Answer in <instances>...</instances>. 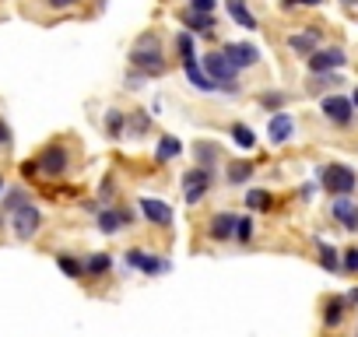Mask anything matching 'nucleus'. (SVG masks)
<instances>
[{
  "label": "nucleus",
  "mask_w": 358,
  "mask_h": 337,
  "mask_svg": "<svg viewBox=\"0 0 358 337\" xmlns=\"http://www.w3.org/2000/svg\"><path fill=\"white\" fill-rule=\"evenodd\" d=\"M295 137V120H292V113H274L271 120H267V141L274 144V148H281V144H288Z\"/></svg>",
  "instance_id": "17"
},
{
  "label": "nucleus",
  "mask_w": 358,
  "mask_h": 337,
  "mask_svg": "<svg viewBox=\"0 0 358 337\" xmlns=\"http://www.w3.org/2000/svg\"><path fill=\"white\" fill-rule=\"evenodd\" d=\"M201 67H204V74L215 81L218 92H229V95H239V92H243V85H239V71L222 57V50L204 53V57H201Z\"/></svg>",
  "instance_id": "4"
},
{
  "label": "nucleus",
  "mask_w": 358,
  "mask_h": 337,
  "mask_svg": "<svg viewBox=\"0 0 358 337\" xmlns=\"http://www.w3.org/2000/svg\"><path fill=\"white\" fill-rule=\"evenodd\" d=\"M316 187H320V183H306V187H299V201H313Z\"/></svg>",
  "instance_id": "42"
},
{
  "label": "nucleus",
  "mask_w": 358,
  "mask_h": 337,
  "mask_svg": "<svg viewBox=\"0 0 358 337\" xmlns=\"http://www.w3.org/2000/svg\"><path fill=\"white\" fill-rule=\"evenodd\" d=\"M215 8H218V0H190V11L197 15H215Z\"/></svg>",
  "instance_id": "37"
},
{
  "label": "nucleus",
  "mask_w": 358,
  "mask_h": 337,
  "mask_svg": "<svg viewBox=\"0 0 358 337\" xmlns=\"http://www.w3.org/2000/svg\"><path fill=\"white\" fill-rule=\"evenodd\" d=\"M183 74H187V81H190L197 92H204V95H208V92H218V88H215V81L204 74V67H201L197 60H187V64H183Z\"/></svg>",
  "instance_id": "26"
},
{
  "label": "nucleus",
  "mask_w": 358,
  "mask_h": 337,
  "mask_svg": "<svg viewBox=\"0 0 358 337\" xmlns=\"http://www.w3.org/2000/svg\"><path fill=\"white\" fill-rule=\"evenodd\" d=\"M22 176H25V180H39V168H36V158H25V162H22Z\"/></svg>",
  "instance_id": "39"
},
{
  "label": "nucleus",
  "mask_w": 358,
  "mask_h": 337,
  "mask_svg": "<svg viewBox=\"0 0 358 337\" xmlns=\"http://www.w3.org/2000/svg\"><path fill=\"white\" fill-rule=\"evenodd\" d=\"M179 22H183V32H190V36H204V39H215L218 32V25H215V15H197V11H183L179 15Z\"/></svg>",
  "instance_id": "19"
},
{
  "label": "nucleus",
  "mask_w": 358,
  "mask_h": 337,
  "mask_svg": "<svg viewBox=\"0 0 358 337\" xmlns=\"http://www.w3.org/2000/svg\"><path fill=\"white\" fill-rule=\"evenodd\" d=\"M243 204H246V211H250V215H260V211H271V208H274V194H271V190L253 187V190H246Z\"/></svg>",
  "instance_id": "27"
},
{
  "label": "nucleus",
  "mask_w": 358,
  "mask_h": 337,
  "mask_svg": "<svg viewBox=\"0 0 358 337\" xmlns=\"http://www.w3.org/2000/svg\"><path fill=\"white\" fill-rule=\"evenodd\" d=\"M351 106H355V109H358V88H355V92H351Z\"/></svg>",
  "instance_id": "48"
},
{
  "label": "nucleus",
  "mask_w": 358,
  "mask_h": 337,
  "mask_svg": "<svg viewBox=\"0 0 358 337\" xmlns=\"http://www.w3.org/2000/svg\"><path fill=\"white\" fill-rule=\"evenodd\" d=\"M53 260H57V267H60V274H64V278H71V281H85V260H81L78 253L60 250Z\"/></svg>",
  "instance_id": "23"
},
{
  "label": "nucleus",
  "mask_w": 358,
  "mask_h": 337,
  "mask_svg": "<svg viewBox=\"0 0 358 337\" xmlns=\"http://www.w3.org/2000/svg\"><path fill=\"white\" fill-rule=\"evenodd\" d=\"M11 144H15V141H11V127H8L4 120H0V148H4V151H8Z\"/></svg>",
  "instance_id": "40"
},
{
  "label": "nucleus",
  "mask_w": 358,
  "mask_h": 337,
  "mask_svg": "<svg viewBox=\"0 0 358 337\" xmlns=\"http://www.w3.org/2000/svg\"><path fill=\"white\" fill-rule=\"evenodd\" d=\"M172 46H176V53H179V64L197 60V36H190V32H176Z\"/></svg>",
  "instance_id": "30"
},
{
  "label": "nucleus",
  "mask_w": 358,
  "mask_h": 337,
  "mask_svg": "<svg viewBox=\"0 0 358 337\" xmlns=\"http://www.w3.org/2000/svg\"><path fill=\"white\" fill-rule=\"evenodd\" d=\"M8 190V180H4V173H0V194H4Z\"/></svg>",
  "instance_id": "46"
},
{
  "label": "nucleus",
  "mask_w": 358,
  "mask_h": 337,
  "mask_svg": "<svg viewBox=\"0 0 358 337\" xmlns=\"http://www.w3.org/2000/svg\"><path fill=\"white\" fill-rule=\"evenodd\" d=\"M123 260H127L130 271H137V274H144V278H162V274L172 271V264H169L165 257H158V253H151V250H141V246H130V250L123 253Z\"/></svg>",
  "instance_id": "8"
},
{
  "label": "nucleus",
  "mask_w": 358,
  "mask_h": 337,
  "mask_svg": "<svg viewBox=\"0 0 358 337\" xmlns=\"http://www.w3.org/2000/svg\"><path fill=\"white\" fill-rule=\"evenodd\" d=\"M81 260H85V281H102L113 274V253H106V250H92Z\"/></svg>",
  "instance_id": "18"
},
{
  "label": "nucleus",
  "mask_w": 358,
  "mask_h": 337,
  "mask_svg": "<svg viewBox=\"0 0 358 337\" xmlns=\"http://www.w3.org/2000/svg\"><path fill=\"white\" fill-rule=\"evenodd\" d=\"M344 64H348V53H344L341 46H320V50L306 60L309 74H334V71H341Z\"/></svg>",
  "instance_id": "11"
},
{
  "label": "nucleus",
  "mask_w": 358,
  "mask_h": 337,
  "mask_svg": "<svg viewBox=\"0 0 358 337\" xmlns=\"http://www.w3.org/2000/svg\"><path fill=\"white\" fill-rule=\"evenodd\" d=\"M253 176H257L253 162H229L225 165V183L229 187H246V183H253Z\"/></svg>",
  "instance_id": "24"
},
{
  "label": "nucleus",
  "mask_w": 358,
  "mask_h": 337,
  "mask_svg": "<svg viewBox=\"0 0 358 337\" xmlns=\"http://www.w3.org/2000/svg\"><path fill=\"white\" fill-rule=\"evenodd\" d=\"M134 222H137V211L127 208V204H120V201L109 204V208H102V211L95 215V225H99L102 236H120V232L134 229Z\"/></svg>",
  "instance_id": "7"
},
{
  "label": "nucleus",
  "mask_w": 358,
  "mask_h": 337,
  "mask_svg": "<svg viewBox=\"0 0 358 337\" xmlns=\"http://www.w3.org/2000/svg\"><path fill=\"white\" fill-rule=\"evenodd\" d=\"M211 187H215V173H211V168L194 165V168H187V173H183V201H187L190 208L201 204V201H208Z\"/></svg>",
  "instance_id": "9"
},
{
  "label": "nucleus",
  "mask_w": 358,
  "mask_h": 337,
  "mask_svg": "<svg viewBox=\"0 0 358 337\" xmlns=\"http://www.w3.org/2000/svg\"><path fill=\"white\" fill-rule=\"evenodd\" d=\"M355 337H358V334H355Z\"/></svg>",
  "instance_id": "49"
},
{
  "label": "nucleus",
  "mask_w": 358,
  "mask_h": 337,
  "mask_svg": "<svg viewBox=\"0 0 358 337\" xmlns=\"http://www.w3.org/2000/svg\"><path fill=\"white\" fill-rule=\"evenodd\" d=\"M320 316H323V327H327V330H337V327L348 320V302H344V295H327Z\"/></svg>",
  "instance_id": "20"
},
{
  "label": "nucleus",
  "mask_w": 358,
  "mask_h": 337,
  "mask_svg": "<svg viewBox=\"0 0 358 337\" xmlns=\"http://www.w3.org/2000/svg\"><path fill=\"white\" fill-rule=\"evenodd\" d=\"M102 130H106L113 141H120V137L127 134V113H123V109H109L106 120H102Z\"/></svg>",
  "instance_id": "31"
},
{
  "label": "nucleus",
  "mask_w": 358,
  "mask_h": 337,
  "mask_svg": "<svg viewBox=\"0 0 358 337\" xmlns=\"http://www.w3.org/2000/svg\"><path fill=\"white\" fill-rule=\"evenodd\" d=\"M330 218H334L344 232H358V201H351V197H334V201H330Z\"/></svg>",
  "instance_id": "14"
},
{
  "label": "nucleus",
  "mask_w": 358,
  "mask_h": 337,
  "mask_svg": "<svg viewBox=\"0 0 358 337\" xmlns=\"http://www.w3.org/2000/svg\"><path fill=\"white\" fill-rule=\"evenodd\" d=\"M71 165H74V151L64 141H50L36 155V168H39V176H46V180H64L71 173Z\"/></svg>",
  "instance_id": "3"
},
{
  "label": "nucleus",
  "mask_w": 358,
  "mask_h": 337,
  "mask_svg": "<svg viewBox=\"0 0 358 337\" xmlns=\"http://www.w3.org/2000/svg\"><path fill=\"white\" fill-rule=\"evenodd\" d=\"M320 39H323V32H320L316 25H309V29H302V32L288 36V50H292L295 57L309 60V57H313V53L320 50Z\"/></svg>",
  "instance_id": "15"
},
{
  "label": "nucleus",
  "mask_w": 358,
  "mask_h": 337,
  "mask_svg": "<svg viewBox=\"0 0 358 337\" xmlns=\"http://www.w3.org/2000/svg\"><path fill=\"white\" fill-rule=\"evenodd\" d=\"M337 85H344L337 71H334V74H309V81H306V92H309V95H323V92L337 88Z\"/></svg>",
  "instance_id": "29"
},
{
  "label": "nucleus",
  "mask_w": 358,
  "mask_h": 337,
  "mask_svg": "<svg viewBox=\"0 0 358 337\" xmlns=\"http://www.w3.org/2000/svg\"><path fill=\"white\" fill-rule=\"evenodd\" d=\"M236 211H215L211 218H208V239L215 243V246H229V243H236Z\"/></svg>",
  "instance_id": "12"
},
{
  "label": "nucleus",
  "mask_w": 358,
  "mask_h": 337,
  "mask_svg": "<svg viewBox=\"0 0 358 337\" xmlns=\"http://www.w3.org/2000/svg\"><path fill=\"white\" fill-rule=\"evenodd\" d=\"M260 106L274 116V113H285V106H288V95L285 92H264L260 95Z\"/></svg>",
  "instance_id": "35"
},
{
  "label": "nucleus",
  "mask_w": 358,
  "mask_h": 337,
  "mask_svg": "<svg viewBox=\"0 0 358 337\" xmlns=\"http://www.w3.org/2000/svg\"><path fill=\"white\" fill-rule=\"evenodd\" d=\"M43 225H46V215L39 211V204H25V208H18L15 215H11V222H8V229H11V236L18 239V243H32V239H39V232H43Z\"/></svg>",
  "instance_id": "5"
},
{
  "label": "nucleus",
  "mask_w": 358,
  "mask_h": 337,
  "mask_svg": "<svg viewBox=\"0 0 358 337\" xmlns=\"http://www.w3.org/2000/svg\"><path fill=\"white\" fill-rule=\"evenodd\" d=\"M222 57L236 67V71H246V67H257L260 64V50L253 43H225L222 46Z\"/></svg>",
  "instance_id": "13"
},
{
  "label": "nucleus",
  "mask_w": 358,
  "mask_h": 337,
  "mask_svg": "<svg viewBox=\"0 0 358 337\" xmlns=\"http://www.w3.org/2000/svg\"><path fill=\"white\" fill-rule=\"evenodd\" d=\"M29 201H32V197H29V190H25V187H8V190H4V197H0V211H4V215L11 218V215H15L18 208H25Z\"/></svg>",
  "instance_id": "28"
},
{
  "label": "nucleus",
  "mask_w": 358,
  "mask_h": 337,
  "mask_svg": "<svg viewBox=\"0 0 358 337\" xmlns=\"http://www.w3.org/2000/svg\"><path fill=\"white\" fill-rule=\"evenodd\" d=\"M341 271L344 274H358V246L341 250Z\"/></svg>",
  "instance_id": "36"
},
{
  "label": "nucleus",
  "mask_w": 358,
  "mask_h": 337,
  "mask_svg": "<svg viewBox=\"0 0 358 337\" xmlns=\"http://www.w3.org/2000/svg\"><path fill=\"white\" fill-rule=\"evenodd\" d=\"M151 113L148 109H134V113H127V141H141V137H148L151 134Z\"/></svg>",
  "instance_id": "22"
},
{
  "label": "nucleus",
  "mask_w": 358,
  "mask_h": 337,
  "mask_svg": "<svg viewBox=\"0 0 358 337\" xmlns=\"http://www.w3.org/2000/svg\"><path fill=\"white\" fill-rule=\"evenodd\" d=\"M344 302H348V306H358V288H351V292L344 295Z\"/></svg>",
  "instance_id": "43"
},
{
  "label": "nucleus",
  "mask_w": 358,
  "mask_h": 337,
  "mask_svg": "<svg viewBox=\"0 0 358 337\" xmlns=\"http://www.w3.org/2000/svg\"><path fill=\"white\" fill-rule=\"evenodd\" d=\"M179 155H183V141H179L176 134H162L158 144H155V162L165 165V162H176Z\"/></svg>",
  "instance_id": "25"
},
{
  "label": "nucleus",
  "mask_w": 358,
  "mask_h": 337,
  "mask_svg": "<svg viewBox=\"0 0 358 337\" xmlns=\"http://www.w3.org/2000/svg\"><path fill=\"white\" fill-rule=\"evenodd\" d=\"M316 260H320V267H323L327 274H337V271H341V250H334L330 243H320Z\"/></svg>",
  "instance_id": "34"
},
{
  "label": "nucleus",
  "mask_w": 358,
  "mask_h": 337,
  "mask_svg": "<svg viewBox=\"0 0 358 337\" xmlns=\"http://www.w3.org/2000/svg\"><path fill=\"white\" fill-rule=\"evenodd\" d=\"M8 222H11V218H8L4 211H0V232H4V229H8Z\"/></svg>",
  "instance_id": "45"
},
{
  "label": "nucleus",
  "mask_w": 358,
  "mask_h": 337,
  "mask_svg": "<svg viewBox=\"0 0 358 337\" xmlns=\"http://www.w3.org/2000/svg\"><path fill=\"white\" fill-rule=\"evenodd\" d=\"M225 162V151H222V144L218 141H211V137H204V141H197L194 144V165H201V168H215Z\"/></svg>",
  "instance_id": "16"
},
{
  "label": "nucleus",
  "mask_w": 358,
  "mask_h": 337,
  "mask_svg": "<svg viewBox=\"0 0 358 337\" xmlns=\"http://www.w3.org/2000/svg\"><path fill=\"white\" fill-rule=\"evenodd\" d=\"M253 236H257V222H253V215L246 211V215L236 218V243H239V246H250Z\"/></svg>",
  "instance_id": "33"
},
{
  "label": "nucleus",
  "mask_w": 358,
  "mask_h": 337,
  "mask_svg": "<svg viewBox=\"0 0 358 337\" xmlns=\"http://www.w3.org/2000/svg\"><path fill=\"white\" fill-rule=\"evenodd\" d=\"M127 60H130V67H134V71H141L144 78H162V74L169 71L165 43H162V36H158L155 29H148V32H141V36L134 39V46H130Z\"/></svg>",
  "instance_id": "1"
},
{
  "label": "nucleus",
  "mask_w": 358,
  "mask_h": 337,
  "mask_svg": "<svg viewBox=\"0 0 358 337\" xmlns=\"http://www.w3.org/2000/svg\"><path fill=\"white\" fill-rule=\"evenodd\" d=\"M299 4H302V8H320L323 0H299Z\"/></svg>",
  "instance_id": "44"
},
{
  "label": "nucleus",
  "mask_w": 358,
  "mask_h": 337,
  "mask_svg": "<svg viewBox=\"0 0 358 337\" xmlns=\"http://www.w3.org/2000/svg\"><path fill=\"white\" fill-rule=\"evenodd\" d=\"M137 215L151 229H172V218H176V211L165 201H158V197H137Z\"/></svg>",
  "instance_id": "10"
},
{
  "label": "nucleus",
  "mask_w": 358,
  "mask_h": 337,
  "mask_svg": "<svg viewBox=\"0 0 358 337\" xmlns=\"http://www.w3.org/2000/svg\"><path fill=\"white\" fill-rule=\"evenodd\" d=\"M341 4H344V8H358V0H341Z\"/></svg>",
  "instance_id": "47"
},
{
  "label": "nucleus",
  "mask_w": 358,
  "mask_h": 337,
  "mask_svg": "<svg viewBox=\"0 0 358 337\" xmlns=\"http://www.w3.org/2000/svg\"><path fill=\"white\" fill-rule=\"evenodd\" d=\"M225 11H229V18H232L239 29H246V32H257V29H260V22H257V15L250 11L246 0H225Z\"/></svg>",
  "instance_id": "21"
},
{
  "label": "nucleus",
  "mask_w": 358,
  "mask_h": 337,
  "mask_svg": "<svg viewBox=\"0 0 358 337\" xmlns=\"http://www.w3.org/2000/svg\"><path fill=\"white\" fill-rule=\"evenodd\" d=\"M320 113H323V120L330 127H341V130H348L358 120V109L351 106V99L348 95H337V92H330V95L320 99Z\"/></svg>",
  "instance_id": "6"
},
{
  "label": "nucleus",
  "mask_w": 358,
  "mask_h": 337,
  "mask_svg": "<svg viewBox=\"0 0 358 337\" xmlns=\"http://www.w3.org/2000/svg\"><path fill=\"white\" fill-rule=\"evenodd\" d=\"M229 137H232L243 151H253V148H257V130H253L250 123H232V127H229Z\"/></svg>",
  "instance_id": "32"
},
{
  "label": "nucleus",
  "mask_w": 358,
  "mask_h": 337,
  "mask_svg": "<svg viewBox=\"0 0 358 337\" xmlns=\"http://www.w3.org/2000/svg\"><path fill=\"white\" fill-rule=\"evenodd\" d=\"M316 183L323 187L327 197H351L358 190V176H355V168L344 165V162H327L316 168Z\"/></svg>",
  "instance_id": "2"
},
{
  "label": "nucleus",
  "mask_w": 358,
  "mask_h": 337,
  "mask_svg": "<svg viewBox=\"0 0 358 337\" xmlns=\"http://www.w3.org/2000/svg\"><path fill=\"white\" fill-rule=\"evenodd\" d=\"M144 81H148V78H144L141 71H134V67L127 71V88H130V92H137V88H144Z\"/></svg>",
  "instance_id": "38"
},
{
  "label": "nucleus",
  "mask_w": 358,
  "mask_h": 337,
  "mask_svg": "<svg viewBox=\"0 0 358 337\" xmlns=\"http://www.w3.org/2000/svg\"><path fill=\"white\" fill-rule=\"evenodd\" d=\"M46 4L57 11H71V8H78V0H46Z\"/></svg>",
  "instance_id": "41"
}]
</instances>
